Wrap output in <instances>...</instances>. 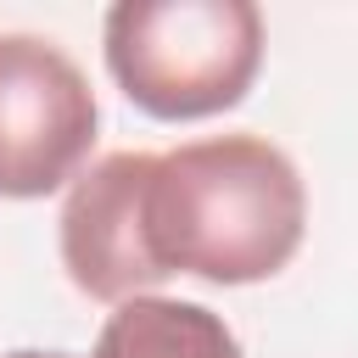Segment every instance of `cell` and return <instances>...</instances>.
Returning a JSON list of instances; mask_svg holds the SVG:
<instances>
[{"mask_svg":"<svg viewBox=\"0 0 358 358\" xmlns=\"http://www.w3.org/2000/svg\"><path fill=\"white\" fill-rule=\"evenodd\" d=\"M145 229L168 274L252 285L296 257L308 229V190L296 162L263 134L190 140L157 157Z\"/></svg>","mask_w":358,"mask_h":358,"instance_id":"6da1fadb","label":"cell"},{"mask_svg":"<svg viewBox=\"0 0 358 358\" xmlns=\"http://www.w3.org/2000/svg\"><path fill=\"white\" fill-rule=\"evenodd\" d=\"M101 39L117 90L162 123L229 112L263 67L252 0H117Z\"/></svg>","mask_w":358,"mask_h":358,"instance_id":"7a4b0ae2","label":"cell"},{"mask_svg":"<svg viewBox=\"0 0 358 358\" xmlns=\"http://www.w3.org/2000/svg\"><path fill=\"white\" fill-rule=\"evenodd\" d=\"M95 117V90L67 50L34 34H0V196L34 201L78 179Z\"/></svg>","mask_w":358,"mask_h":358,"instance_id":"3957f363","label":"cell"},{"mask_svg":"<svg viewBox=\"0 0 358 358\" xmlns=\"http://www.w3.org/2000/svg\"><path fill=\"white\" fill-rule=\"evenodd\" d=\"M151 168V151H112L90 173H78L62 201V263L67 280L95 302H129L145 296V285L168 280L145 229Z\"/></svg>","mask_w":358,"mask_h":358,"instance_id":"277c9868","label":"cell"},{"mask_svg":"<svg viewBox=\"0 0 358 358\" xmlns=\"http://www.w3.org/2000/svg\"><path fill=\"white\" fill-rule=\"evenodd\" d=\"M90 358H241L229 324L201 302L129 296L101 324Z\"/></svg>","mask_w":358,"mask_h":358,"instance_id":"5b68a950","label":"cell"},{"mask_svg":"<svg viewBox=\"0 0 358 358\" xmlns=\"http://www.w3.org/2000/svg\"><path fill=\"white\" fill-rule=\"evenodd\" d=\"M6 358H73V352H39V347H22V352H6Z\"/></svg>","mask_w":358,"mask_h":358,"instance_id":"8992f818","label":"cell"}]
</instances>
